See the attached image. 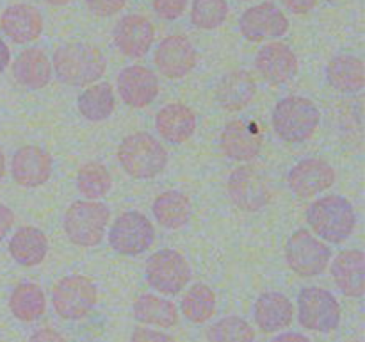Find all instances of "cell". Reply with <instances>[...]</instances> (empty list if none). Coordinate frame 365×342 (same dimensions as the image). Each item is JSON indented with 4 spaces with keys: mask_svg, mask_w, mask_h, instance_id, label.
Returning a JSON list of instances; mask_svg holds the SVG:
<instances>
[{
    "mask_svg": "<svg viewBox=\"0 0 365 342\" xmlns=\"http://www.w3.org/2000/svg\"><path fill=\"white\" fill-rule=\"evenodd\" d=\"M52 70L63 84L86 88L103 77L107 61L102 50L91 43H64L53 52Z\"/></svg>",
    "mask_w": 365,
    "mask_h": 342,
    "instance_id": "cell-1",
    "label": "cell"
},
{
    "mask_svg": "<svg viewBox=\"0 0 365 342\" xmlns=\"http://www.w3.org/2000/svg\"><path fill=\"white\" fill-rule=\"evenodd\" d=\"M307 221L310 230L323 241L341 244L351 237L356 224V214L348 198L328 195L310 203L307 209Z\"/></svg>",
    "mask_w": 365,
    "mask_h": 342,
    "instance_id": "cell-2",
    "label": "cell"
},
{
    "mask_svg": "<svg viewBox=\"0 0 365 342\" xmlns=\"http://www.w3.org/2000/svg\"><path fill=\"white\" fill-rule=\"evenodd\" d=\"M118 160L132 178L148 180L166 170L168 152L163 142L148 132H134L118 146Z\"/></svg>",
    "mask_w": 365,
    "mask_h": 342,
    "instance_id": "cell-3",
    "label": "cell"
},
{
    "mask_svg": "<svg viewBox=\"0 0 365 342\" xmlns=\"http://www.w3.org/2000/svg\"><path fill=\"white\" fill-rule=\"evenodd\" d=\"M271 121L282 141L298 145L312 138L321 123V113L305 96H287L274 105Z\"/></svg>",
    "mask_w": 365,
    "mask_h": 342,
    "instance_id": "cell-4",
    "label": "cell"
},
{
    "mask_svg": "<svg viewBox=\"0 0 365 342\" xmlns=\"http://www.w3.org/2000/svg\"><path fill=\"white\" fill-rule=\"evenodd\" d=\"M109 217L110 210L106 203L96 202V200L73 202L64 212V234L73 244L91 248L102 242Z\"/></svg>",
    "mask_w": 365,
    "mask_h": 342,
    "instance_id": "cell-5",
    "label": "cell"
},
{
    "mask_svg": "<svg viewBox=\"0 0 365 342\" xmlns=\"http://www.w3.org/2000/svg\"><path fill=\"white\" fill-rule=\"evenodd\" d=\"M96 305V285L82 274L64 276L53 285L52 306L57 316L77 321L88 316Z\"/></svg>",
    "mask_w": 365,
    "mask_h": 342,
    "instance_id": "cell-6",
    "label": "cell"
},
{
    "mask_svg": "<svg viewBox=\"0 0 365 342\" xmlns=\"http://www.w3.org/2000/svg\"><path fill=\"white\" fill-rule=\"evenodd\" d=\"M298 319L307 330L330 333L341 324V305L327 289L305 287L298 296Z\"/></svg>",
    "mask_w": 365,
    "mask_h": 342,
    "instance_id": "cell-7",
    "label": "cell"
},
{
    "mask_svg": "<svg viewBox=\"0 0 365 342\" xmlns=\"http://www.w3.org/2000/svg\"><path fill=\"white\" fill-rule=\"evenodd\" d=\"M285 259L296 274L309 278L324 273L331 260V252L312 232L299 228L285 244Z\"/></svg>",
    "mask_w": 365,
    "mask_h": 342,
    "instance_id": "cell-8",
    "label": "cell"
},
{
    "mask_svg": "<svg viewBox=\"0 0 365 342\" xmlns=\"http://www.w3.org/2000/svg\"><path fill=\"white\" fill-rule=\"evenodd\" d=\"M191 266L175 249H159L146 262V281L160 294L175 296L191 281Z\"/></svg>",
    "mask_w": 365,
    "mask_h": 342,
    "instance_id": "cell-9",
    "label": "cell"
},
{
    "mask_svg": "<svg viewBox=\"0 0 365 342\" xmlns=\"http://www.w3.org/2000/svg\"><path fill=\"white\" fill-rule=\"evenodd\" d=\"M155 241V230L148 217L138 210L123 212L109 230V244L121 255L135 256L150 249Z\"/></svg>",
    "mask_w": 365,
    "mask_h": 342,
    "instance_id": "cell-10",
    "label": "cell"
},
{
    "mask_svg": "<svg viewBox=\"0 0 365 342\" xmlns=\"http://www.w3.org/2000/svg\"><path fill=\"white\" fill-rule=\"evenodd\" d=\"M289 18L273 2H262L246 9L239 18V31L248 41L260 43L287 34Z\"/></svg>",
    "mask_w": 365,
    "mask_h": 342,
    "instance_id": "cell-11",
    "label": "cell"
},
{
    "mask_svg": "<svg viewBox=\"0 0 365 342\" xmlns=\"http://www.w3.org/2000/svg\"><path fill=\"white\" fill-rule=\"evenodd\" d=\"M228 195L234 205L245 212L262 210L271 202V189L266 177L253 166H241L228 178Z\"/></svg>",
    "mask_w": 365,
    "mask_h": 342,
    "instance_id": "cell-12",
    "label": "cell"
},
{
    "mask_svg": "<svg viewBox=\"0 0 365 342\" xmlns=\"http://www.w3.org/2000/svg\"><path fill=\"white\" fill-rule=\"evenodd\" d=\"M264 145V132L248 120L228 121L220 135V146L225 155L237 162H248L259 157Z\"/></svg>",
    "mask_w": 365,
    "mask_h": 342,
    "instance_id": "cell-13",
    "label": "cell"
},
{
    "mask_svg": "<svg viewBox=\"0 0 365 342\" xmlns=\"http://www.w3.org/2000/svg\"><path fill=\"white\" fill-rule=\"evenodd\" d=\"M53 173V160L46 150L36 145H25L11 159V175L18 185L27 189L46 184Z\"/></svg>",
    "mask_w": 365,
    "mask_h": 342,
    "instance_id": "cell-14",
    "label": "cell"
},
{
    "mask_svg": "<svg viewBox=\"0 0 365 342\" xmlns=\"http://www.w3.org/2000/svg\"><path fill=\"white\" fill-rule=\"evenodd\" d=\"M289 187L299 198H312L327 191L337 180V173L327 160L319 157H309L299 160L289 171Z\"/></svg>",
    "mask_w": 365,
    "mask_h": 342,
    "instance_id": "cell-15",
    "label": "cell"
},
{
    "mask_svg": "<svg viewBox=\"0 0 365 342\" xmlns=\"http://www.w3.org/2000/svg\"><path fill=\"white\" fill-rule=\"evenodd\" d=\"M196 61V50L189 38L182 34H173L164 38L163 41L157 45L155 56H153V63H155L157 70L168 78H184L195 70Z\"/></svg>",
    "mask_w": 365,
    "mask_h": 342,
    "instance_id": "cell-16",
    "label": "cell"
},
{
    "mask_svg": "<svg viewBox=\"0 0 365 342\" xmlns=\"http://www.w3.org/2000/svg\"><path fill=\"white\" fill-rule=\"evenodd\" d=\"M114 45L130 59H141L150 52L155 39L153 24L143 14H127L114 25Z\"/></svg>",
    "mask_w": 365,
    "mask_h": 342,
    "instance_id": "cell-17",
    "label": "cell"
},
{
    "mask_svg": "<svg viewBox=\"0 0 365 342\" xmlns=\"http://www.w3.org/2000/svg\"><path fill=\"white\" fill-rule=\"evenodd\" d=\"M116 84L121 100L134 109L148 107L157 98L160 89L157 75L150 68L139 64L123 68L118 75Z\"/></svg>",
    "mask_w": 365,
    "mask_h": 342,
    "instance_id": "cell-18",
    "label": "cell"
},
{
    "mask_svg": "<svg viewBox=\"0 0 365 342\" xmlns=\"http://www.w3.org/2000/svg\"><path fill=\"white\" fill-rule=\"evenodd\" d=\"M255 68L266 82L280 86L298 73V57L294 50L280 41L264 45L255 57Z\"/></svg>",
    "mask_w": 365,
    "mask_h": 342,
    "instance_id": "cell-19",
    "label": "cell"
},
{
    "mask_svg": "<svg viewBox=\"0 0 365 342\" xmlns=\"http://www.w3.org/2000/svg\"><path fill=\"white\" fill-rule=\"evenodd\" d=\"M0 28L13 43L27 45L43 34V16L34 6L13 4L4 9L0 16Z\"/></svg>",
    "mask_w": 365,
    "mask_h": 342,
    "instance_id": "cell-20",
    "label": "cell"
},
{
    "mask_svg": "<svg viewBox=\"0 0 365 342\" xmlns=\"http://www.w3.org/2000/svg\"><path fill=\"white\" fill-rule=\"evenodd\" d=\"M155 130L170 145H182L195 134L196 113L185 103H168L157 113Z\"/></svg>",
    "mask_w": 365,
    "mask_h": 342,
    "instance_id": "cell-21",
    "label": "cell"
},
{
    "mask_svg": "<svg viewBox=\"0 0 365 342\" xmlns=\"http://www.w3.org/2000/svg\"><path fill=\"white\" fill-rule=\"evenodd\" d=\"M257 95V84L246 70H234L225 75L216 88V102L228 113H237L248 107Z\"/></svg>",
    "mask_w": 365,
    "mask_h": 342,
    "instance_id": "cell-22",
    "label": "cell"
},
{
    "mask_svg": "<svg viewBox=\"0 0 365 342\" xmlns=\"http://www.w3.org/2000/svg\"><path fill=\"white\" fill-rule=\"evenodd\" d=\"M365 255L360 249H346L331 262V276L348 298H362L365 292Z\"/></svg>",
    "mask_w": 365,
    "mask_h": 342,
    "instance_id": "cell-23",
    "label": "cell"
},
{
    "mask_svg": "<svg viewBox=\"0 0 365 342\" xmlns=\"http://www.w3.org/2000/svg\"><path fill=\"white\" fill-rule=\"evenodd\" d=\"M255 323L266 333L280 331L292 323L294 317V306L292 301L282 292H264L259 296L253 309Z\"/></svg>",
    "mask_w": 365,
    "mask_h": 342,
    "instance_id": "cell-24",
    "label": "cell"
},
{
    "mask_svg": "<svg viewBox=\"0 0 365 342\" xmlns=\"http://www.w3.org/2000/svg\"><path fill=\"white\" fill-rule=\"evenodd\" d=\"M52 61L41 48H25L13 63V75L27 89H43L52 81Z\"/></svg>",
    "mask_w": 365,
    "mask_h": 342,
    "instance_id": "cell-25",
    "label": "cell"
},
{
    "mask_svg": "<svg viewBox=\"0 0 365 342\" xmlns=\"http://www.w3.org/2000/svg\"><path fill=\"white\" fill-rule=\"evenodd\" d=\"M7 249L16 264L24 267H34L45 260L48 253V239L39 228L21 227L9 239Z\"/></svg>",
    "mask_w": 365,
    "mask_h": 342,
    "instance_id": "cell-26",
    "label": "cell"
},
{
    "mask_svg": "<svg viewBox=\"0 0 365 342\" xmlns=\"http://www.w3.org/2000/svg\"><path fill=\"white\" fill-rule=\"evenodd\" d=\"M153 217L166 230H180L189 223L192 214L191 200L180 191H164L152 205Z\"/></svg>",
    "mask_w": 365,
    "mask_h": 342,
    "instance_id": "cell-27",
    "label": "cell"
},
{
    "mask_svg": "<svg viewBox=\"0 0 365 342\" xmlns=\"http://www.w3.org/2000/svg\"><path fill=\"white\" fill-rule=\"evenodd\" d=\"M327 81L337 91L360 93L365 86L364 61L349 53L334 57L327 66Z\"/></svg>",
    "mask_w": 365,
    "mask_h": 342,
    "instance_id": "cell-28",
    "label": "cell"
},
{
    "mask_svg": "<svg viewBox=\"0 0 365 342\" xmlns=\"http://www.w3.org/2000/svg\"><path fill=\"white\" fill-rule=\"evenodd\" d=\"M77 107L81 116L88 121H103L116 109L114 89L107 82L91 84L78 95Z\"/></svg>",
    "mask_w": 365,
    "mask_h": 342,
    "instance_id": "cell-29",
    "label": "cell"
},
{
    "mask_svg": "<svg viewBox=\"0 0 365 342\" xmlns=\"http://www.w3.org/2000/svg\"><path fill=\"white\" fill-rule=\"evenodd\" d=\"M9 310L18 321L24 323H32L39 319L46 310L45 292L41 291L38 284L32 281H24L9 296Z\"/></svg>",
    "mask_w": 365,
    "mask_h": 342,
    "instance_id": "cell-30",
    "label": "cell"
},
{
    "mask_svg": "<svg viewBox=\"0 0 365 342\" xmlns=\"http://www.w3.org/2000/svg\"><path fill=\"white\" fill-rule=\"evenodd\" d=\"M134 317L150 326L171 328L178 323V310L173 301L155 294H141L134 303Z\"/></svg>",
    "mask_w": 365,
    "mask_h": 342,
    "instance_id": "cell-31",
    "label": "cell"
},
{
    "mask_svg": "<svg viewBox=\"0 0 365 342\" xmlns=\"http://www.w3.org/2000/svg\"><path fill=\"white\" fill-rule=\"evenodd\" d=\"M182 314L195 324H203L216 312V294L205 284H195L182 299Z\"/></svg>",
    "mask_w": 365,
    "mask_h": 342,
    "instance_id": "cell-32",
    "label": "cell"
},
{
    "mask_svg": "<svg viewBox=\"0 0 365 342\" xmlns=\"http://www.w3.org/2000/svg\"><path fill=\"white\" fill-rule=\"evenodd\" d=\"M113 178L109 170L100 162H88L78 170L77 189L88 200H100L110 191Z\"/></svg>",
    "mask_w": 365,
    "mask_h": 342,
    "instance_id": "cell-33",
    "label": "cell"
},
{
    "mask_svg": "<svg viewBox=\"0 0 365 342\" xmlns=\"http://www.w3.org/2000/svg\"><path fill=\"white\" fill-rule=\"evenodd\" d=\"M228 16L227 0H192L191 24L200 31H216Z\"/></svg>",
    "mask_w": 365,
    "mask_h": 342,
    "instance_id": "cell-34",
    "label": "cell"
},
{
    "mask_svg": "<svg viewBox=\"0 0 365 342\" xmlns=\"http://www.w3.org/2000/svg\"><path fill=\"white\" fill-rule=\"evenodd\" d=\"M207 341L209 342H253L255 331L241 317L228 316L214 323L207 330Z\"/></svg>",
    "mask_w": 365,
    "mask_h": 342,
    "instance_id": "cell-35",
    "label": "cell"
},
{
    "mask_svg": "<svg viewBox=\"0 0 365 342\" xmlns=\"http://www.w3.org/2000/svg\"><path fill=\"white\" fill-rule=\"evenodd\" d=\"M189 0H152L153 13L163 20H177L184 14Z\"/></svg>",
    "mask_w": 365,
    "mask_h": 342,
    "instance_id": "cell-36",
    "label": "cell"
},
{
    "mask_svg": "<svg viewBox=\"0 0 365 342\" xmlns=\"http://www.w3.org/2000/svg\"><path fill=\"white\" fill-rule=\"evenodd\" d=\"M84 2L95 16L109 18L120 13L125 4H127V0H84Z\"/></svg>",
    "mask_w": 365,
    "mask_h": 342,
    "instance_id": "cell-37",
    "label": "cell"
},
{
    "mask_svg": "<svg viewBox=\"0 0 365 342\" xmlns=\"http://www.w3.org/2000/svg\"><path fill=\"white\" fill-rule=\"evenodd\" d=\"M130 342H175L171 335L163 333V331L150 330V328H138L132 333Z\"/></svg>",
    "mask_w": 365,
    "mask_h": 342,
    "instance_id": "cell-38",
    "label": "cell"
},
{
    "mask_svg": "<svg viewBox=\"0 0 365 342\" xmlns=\"http://www.w3.org/2000/svg\"><path fill=\"white\" fill-rule=\"evenodd\" d=\"M29 342H66V338L52 328H39L29 337Z\"/></svg>",
    "mask_w": 365,
    "mask_h": 342,
    "instance_id": "cell-39",
    "label": "cell"
},
{
    "mask_svg": "<svg viewBox=\"0 0 365 342\" xmlns=\"http://www.w3.org/2000/svg\"><path fill=\"white\" fill-rule=\"evenodd\" d=\"M291 13L307 14L317 6V0H280Z\"/></svg>",
    "mask_w": 365,
    "mask_h": 342,
    "instance_id": "cell-40",
    "label": "cell"
},
{
    "mask_svg": "<svg viewBox=\"0 0 365 342\" xmlns=\"http://www.w3.org/2000/svg\"><path fill=\"white\" fill-rule=\"evenodd\" d=\"M14 223V212L7 205L0 203V241L6 239V235L9 234V230L13 228Z\"/></svg>",
    "mask_w": 365,
    "mask_h": 342,
    "instance_id": "cell-41",
    "label": "cell"
},
{
    "mask_svg": "<svg viewBox=\"0 0 365 342\" xmlns=\"http://www.w3.org/2000/svg\"><path fill=\"white\" fill-rule=\"evenodd\" d=\"M271 342H310L309 337L302 333H294V331H287V333H280L274 337Z\"/></svg>",
    "mask_w": 365,
    "mask_h": 342,
    "instance_id": "cell-42",
    "label": "cell"
},
{
    "mask_svg": "<svg viewBox=\"0 0 365 342\" xmlns=\"http://www.w3.org/2000/svg\"><path fill=\"white\" fill-rule=\"evenodd\" d=\"M9 61H11V52H9V46L0 39V73L9 66Z\"/></svg>",
    "mask_w": 365,
    "mask_h": 342,
    "instance_id": "cell-43",
    "label": "cell"
},
{
    "mask_svg": "<svg viewBox=\"0 0 365 342\" xmlns=\"http://www.w3.org/2000/svg\"><path fill=\"white\" fill-rule=\"evenodd\" d=\"M4 175H6V155H4V152L0 150V180H2Z\"/></svg>",
    "mask_w": 365,
    "mask_h": 342,
    "instance_id": "cell-44",
    "label": "cell"
},
{
    "mask_svg": "<svg viewBox=\"0 0 365 342\" xmlns=\"http://www.w3.org/2000/svg\"><path fill=\"white\" fill-rule=\"evenodd\" d=\"M45 4H50V6H66L71 0H43Z\"/></svg>",
    "mask_w": 365,
    "mask_h": 342,
    "instance_id": "cell-45",
    "label": "cell"
},
{
    "mask_svg": "<svg viewBox=\"0 0 365 342\" xmlns=\"http://www.w3.org/2000/svg\"><path fill=\"white\" fill-rule=\"evenodd\" d=\"M327 2H330V4H335V2H339V0H327Z\"/></svg>",
    "mask_w": 365,
    "mask_h": 342,
    "instance_id": "cell-46",
    "label": "cell"
},
{
    "mask_svg": "<svg viewBox=\"0 0 365 342\" xmlns=\"http://www.w3.org/2000/svg\"><path fill=\"white\" fill-rule=\"evenodd\" d=\"M239 2H253V0H239Z\"/></svg>",
    "mask_w": 365,
    "mask_h": 342,
    "instance_id": "cell-47",
    "label": "cell"
},
{
    "mask_svg": "<svg viewBox=\"0 0 365 342\" xmlns=\"http://www.w3.org/2000/svg\"><path fill=\"white\" fill-rule=\"evenodd\" d=\"M351 342H362V341H351Z\"/></svg>",
    "mask_w": 365,
    "mask_h": 342,
    "instance_id": "cell-48",
    "label": "cell"
}]
</instances>
